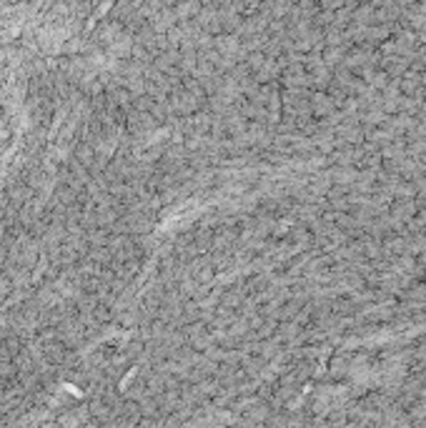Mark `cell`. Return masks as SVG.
Here are the masks:
<instances>
[{"label":"cell","instance_id":"obj_1","mask_svg":"<svg viewBox=\"0 0 426 428\" xmlns=\"http://www.w3.org/2000/svg\"><path fill=\"white\" fill-rule=\"evenodd\" d=\"M113 3H116V0H103V3H100L98 6V10L93 13V15H90V18H88V23H86V31H93V25L98 23L100 18H103V15H106L108 10H111V6Z\"/></svg>","mask_w":426,"mask_h":428}]
</instances>
